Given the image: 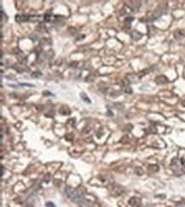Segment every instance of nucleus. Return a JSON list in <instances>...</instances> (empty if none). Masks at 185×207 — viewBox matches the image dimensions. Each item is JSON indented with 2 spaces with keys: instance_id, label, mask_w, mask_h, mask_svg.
Returning a JSON list of instances; mask_svg holds the SVG:
<instances>
[{
  "instance_id": "17",
  "label": "nucleus",
  "mask_w": 185,
  "mask_h": 207,
  "mask_svg": "<svg viewBox=\"0 0 185 207\" xmlns=\"http://www.w3.org/2000/svg\"><path fill=\"white\" fill-rule=\"evenodd\" d=\"M44 95H53L52 94H50V93H49L48 91H46V92L44 93Z\"/></svg>"
},
{
  "instance_id": "13",
  "label": "nucleus",
  "mask_w": 185,
  "mask_h": 207,
  "mask_svg": "<svg viewBox=\"0 0 185 207\" xmlns=\"http://www.w3.org/2000/svg\"><path fill=\"white\" fill-rule=\"evenodd\" d=\"M133 20H134V18L133 17H127L125 20V24L130 25L131 23V21H133Z\"/></svg>"
},
{
  "instance_id": "8",
  "label": "nucleus",
  "mask_w": 185,
  "mask_h": 207,
  "mask_svg": "<svg viewBox=\"0 0 185 207\" xmlns=\"http://www.w3.org/2000/svg\"><path fill=\"white\" fill-rule=\"evenodd\" d=\"M79 95H80V97H81V99H82V100H83V101H85V102L88 103V104H90V103H91V101L90 100L89 97H88L87 95H86L84 92L80 93V94H79Z\"/></svg>"
},
{
  "instance_id": "6",
  "label": "nucleus",
  "mask_w": 185,
  "mask_h": 207,
  "mask_svg": "<svg viewBox=\"0 0 185 207\" xmlns=\"http://www.w3.org/2000/svg\"><path fill=\"white\" fill-rule=\"evenodd\" d=\"M129 203L133 207H138V206H140V205H141V200H140V199L133 197V198H131V200H130Z\"/></svg>"
},
{
  "instance_id": "16",
  "label": "nucleus",
  "mask_w": 185,
  "mask_h": 207,
  "mask_svg": "<svg viewBox=\"0 0 185 207\" xmlns=\"http://www.w3.org/2000/svg\"><path fill=\"white\" fill-rule=\"evenodd\" d=\"M21 86H27V87H34L33 84H31V83H20Z\"/></svg>"
},
{
  "instance_id": "10",
  "label": "nucleus",
  "mask_w": 185,
  "mask_h": 207,
  "mask_svg": "<svg viewBox=\"0 0 185 207\" xmlns=\"http://www.w3.org/2000/svg\"><path fill=\"white\" fill-rule=\"evenodd\" d=\"M41 76H42V73L40 71H34V72L31 74V77L33 78H39V77H41Z\"/></svg>"
},
{
  "instance_id": "14",
  "label": "nucleus",
  "mask_w": 185,
  "mask_h": 207,
  "mask_svg": "<svg viewBox=\"0 0 185 207\" xmlns=\"http://www.w3.org/2000/svg\"><path fill=\"white\" fill-rule=\"evenodd\" d=\"M51 14H50V13H46L45 14V21H50V19H51Z\"/></svg>"
},
{
  "instance_id": "4",
  "label": "nucleus",
  "mask_w": 185,
  "mask_h": 207,
  "mask_svg": "<svg viewBox=\"0 0 185 207\" xmlns=\"http://www.w3.org/2000/svg\"><path fill=\"white\" fill-rule=\"evenodd\" d=\"M174 37L176 40H181L185 37V31L182 30H176L174 32Z\"/></svg>"
},
{
  "instance_id": "9",
  "label": "nucleus",
  "mask_w": 185,
  "mask_h": 207,
  "mask_svg": "<svg viewBox=\"0 0 185 207\" xmlns=\"http://www.w3.org/2000/svg\"><path fill=\"white\" fill-rule=\"evenodd\" d=\"M40 20V15H30L28 17V21L37 22Z\"/></svg>"
},
{
  "instance_id": "1",
  "label": "nucleus",
  "mask_w": 185,
  "mask_h": 207,
  "mask_svg": "<svg viewBox=\"0 0 185 207\" xmlns=\"http://www.w3.org/2000/svg\"><path fill=\"white\" fill-rule=\"evenodd\" d=\"M64 192H65V194L68 196V198L70 199L73 202L79 203L84 199L83 195L76 189L71 187V186H67L64 189Z\"/></svg>"
},
{
  "instance_id": "3",
  "label": "nucleus",
  "mask_w": 185,
  "mask_h": 207,
  "mask_svg": "<svg viewBox=\"0 0 185 207\" xmlns=\"http://www.w3.org/2000/svg\"><path fill=\"white\" fill-rule=\"evenodd\" d=\"M127 5L132 11H136V10L139 9V7L141 6V1H130L127 3Z\"/></svg>"
},
{
  "instance_id": "11",
  "label": "nucleus",
  "mask_w": 185,
  "mask_h": 207,
  "mask_svg": "<svg viewBox=\"0 0 185 207\" xmlns=\"http://www.w3.org/2000/svg\"><path fill=\"white\" fill-rule=\"evenodd\" d=\"M135 172H136V174L139 175V176H141V175L143 174V170H142V169L141 168V167H136L135 169Z\"/></svg>"
},
{
  "instance_id": "7",
  "label": "nucleus",
  "mask_w": 185,
  "mask_h": 207,
  "mask_svg": "<svg viewBox=\"0 0 185 207\" xmlns=\"http://www.w3.org/2000/svg\"><path fill=\"white\" fill-rule=\"evenodd\" d=\"M79 204L81 207H93V205H92L89 200H85V198H84L83 200L79 203Z\"/></svg>"
},
{
  "instance_id": "18",
  "label": "nucleus",
  "mask_w": 185,
  "mask_h": 207,
  "mask_svg": "<svg viewBox=\"0 0 185 207\" xmlns=\"http://www.w3.org/2000/svg\"><path fill=\"white\" fill-rule=\"evenodd\" d=\"M182 104L183 105V106H185V101H182Z\"/></svg>"
},
{
  "instance_id": "2",
  "label": "nucleus",
  "mask_w": 185,
  "mask_h": 207,
  "mask_svg": "<svg viewBox=\"0 0 185 207\" xmlns=\"http://www.w3.org/2000/svg\"><path fill=\"white\" fill-rule=\"evenodd\" d=\"M154 82H155V83L158 84V85H162V84L168 83V82H169V80H168V78L165 77V76L159 75L158 77H155Z\"/></svg>"
},
{
  "instance_id": "5",
  "label": "nucleus",
  "mask_w": 185,
  "mask_h": 207,
  "mask_svg": "<svg viewBox=\"0 0 185 207\" xmlns=\"http://www.w3.org/2000/svg\"><path fill=\"white\" fill-rule=\"evenodd\" d=\"M131 36L132 37V39L135 40V41H138V40H140L141 38L142 37V33H140L138 31H132V32L131 33Z\"/></svg>"
},
{
  "instance_id": "12",
  "label": "nucleus",
  "mask_w": 185,
  "mask_h": 207,
  "mask_svg": "<svg viewBox=\"0 0 185 207\" xmlns=\"http://www.w3.org/2000/svg\"><path fill=\"white\" fill-rule=\"evenodd\" d=\"M125 94H132V89L131 88V87L130 86H127L125 88Z\"/></svg>"
},
{
  "instance_id": "15",
  "label": "nucleus",
  "mask_w": 185,
  "mask_h": 207,
  "mask_svg": "<svg viewBox=\"0 0 185 207\" xmlns=\"http://www.w3.org/2000/svg\"><path fill=\"white\" fill-rule=\"evenodd\" d=\"M45 205H46V206L47 207H56V205H55L54 203H52V202H47Z\"/></svg>"
}]
</instances>
